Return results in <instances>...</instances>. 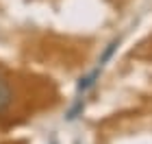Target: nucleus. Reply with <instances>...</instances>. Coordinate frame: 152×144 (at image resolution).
<instances>
[{"label": "nucleus", "mask_w": 152, "mask_h": 144, "mask_svg": "<svg viewBox=\"0 0 152 144\" xmlns=\"http://www.w3.org/2000/svg\"><path fill=\"white\" fill-rule=\"evenodd\" d=\"M9 105H11V87L2 77H0V114H2Z\"/></svg>", "instance_id": "1"}]
</instances>
